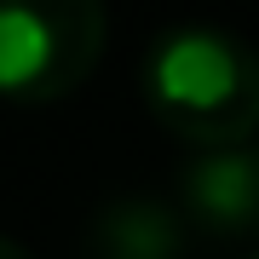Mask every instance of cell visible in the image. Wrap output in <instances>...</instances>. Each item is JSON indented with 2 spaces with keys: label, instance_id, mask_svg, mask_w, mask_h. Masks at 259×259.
Listing matches in <instances>:
<instances>
[{
  "label": "cell",
  "instance_id": "6da1fadb",
  "mask_svg": "<svg viewBox=\"0 0 259 259\" xmlns=\"http://www.w3.org/2000/svg\"><path fill=\"white\" fill-rule=\"evenodd\" d=\"M144 104L196 150L248 144L259 127V52L225 29H167L144 58Z\"/></svg>",
  "mask_w": 259,
  "mask_h": 259
},
{
  "label": "cell",
  "instance_id": "7a4b0ae2",
  "mask_svg": "<svg viewBox=\"0 0 259 259\" xmlns=\"http://www.w3.org/2000/svg\"><path fill=\"white\" fill-rule=\"evenodd\" d=\"M104 58V6L98 0H40L0 6V98L47 104L64 98Z\"/></svg>",
  "mask_w": 259,
  "mask_h": 259
},
{
  "label": "cell",
  "instance_id": "3957f363",
  "mask_svg": "<svg viewBox=\"0 0 259 259\" xmlns=\"http://www.w3.org/2000/svg\"><path fill=\"white\" fill-rule=\"evenodd\" d=\"M179 213L213 242L259 236V144L196 150L179 173Z\"/></svg>",
  "mask_w": 259,
  "mask_h": 259
},
{
  "label": "cell",
  "instance_id": "277c9868",
  "mask_svg": "<svg viewBox=\"0 0 259 259\" xmlns=\"http://www.w3.org/2000/svg\"><path fill=\"white\" fill-rule=\"evenodd\" d=\"M87 259H185V213L156 196H115L93 213Z\"/></svg>",
  "mask_w": 259,
  "mask_h": 259
},
{
  "label": "cell",
  "instance_id": "5b68a950",
  "mask_svg": "<svg viewBox=\"0 0 259 259\" xmlns=\"http://www.w3.org/2000/svg\"><path fill=\"white\" fill-rule=\"evenodd\" d=\"M0 259H35V253H29L23 242H12V236H0Z\"/></svg>",
  "mask_w": 259,
  "mask_h": 259
},
{
  "label": "cell",
  "instance_id": "8992f818",
  "mask_svg": "<svg viewBox=\"0 0 259 259\" xmlns=\"http://www.w3.org/2000/svg\"><path fill=\"white\" fill-rule=\"evenodd\" d=\"M253 259H259V253H253Z\"/></svg>",
  "mask_w": 259,
  "mask_h": 259
}]
</instances>
